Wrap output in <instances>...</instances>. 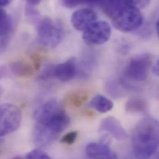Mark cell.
Wrapping results in <instances>:
<instances>
[{
	"label": "cell",
	"instance_id": "3",
	"mask_svg": "<svg viewBox=\"0 0 159 159\" xmlns=\"http://www.w3.org/2000/svg\"><path fill=\"white\" fill-rule=\"evenodd\" d=\"M109 17L114 27L123 32H131L139 29L143 17L132 1H116Z\"/></svg>",
	"mask_w": 159,
	"mask_h": 159
},
{
	"label": "cell",
	"instance_id": "9",
	"mask_svg": "<svg viewBox=\"0 0 159 159\" xmlns=\"http://www.w3.org/2000/svg\"><path fill=\"white\" fill-rule=\"evenodd\" d=\"M99 130L107 132L118 141H123L128 137L127 133L120 121L113 116L103 118L100 124Z\"/></svg>",
	"mask_w": 159,
	"mask_h": 159
},
{
	"label": "cell",
	"instance_id": "19",
	"mask_svg": "<svg viewBox=\"0 0 159 159\" xmlns=\"http://www.w3.org/2000/svg\"><path fill=\"white\" fill-rule=\"evenodd\" d=\"M62 4L68 8H73L80 4H87L88 1H79V0H65L61 1Z\"/></svg>",
	"mask_w": 159,
	"mask_h": 159
},
{
	"label": "cell",
	"instance_id": "15",
	"mask_svg": "<svg viewBox=\"0 0 159 159\" xmlns=\"http://www.w3.org/2000/svg\"><path fill=\"white\" fill-rule=\"evenodd\" d=\"M125 108L128 113L144 112L147 110L148 103L143 98H132L126 103Z\"/></svg>",
	"mask_w": 159,
	"mask_h": 159
},
{
	"label": "cell",
	"instance_id": "1",
	"mask_svg": "<svg viewBox=\"0 0 159 159\" xmlns=\"http://www.w3.org/2000/svg\"><path fill=\"white\" fill-rule=\"evenodd\" d=\"M131 143L136 159H149L159 146L158 121L151 118L141 120L133 131Z\"/></svg>",
	"mask_w": 159,
	"mask_h": 159
},
{
	"label": "cell",
	"instance_id": "14",
	"mask_svg": "<svg viewBox=\"0 0 159 159\" xmlns=\"http://www.w3.org/2000/svg\"><path fill=\"white\" fill-rule=\"evenodd\" d=\"M89 106L100 113H104L113 108V103L107 97L102 95H97L90 100Z\"/></svg>",
	"mask_w": 159,
	"mask_h": 159
},
{
	"label": "cell",
	"instance_id": "10",
	"mask_svg": "<svg viewBox=\"0 0 159 159\" xmlns=\"http://www.w3.org/2000/svg\"><path fill=\"white\" fill-rule=\"evenodd\" d=\"M77 74V62L75 58H71L53 66V77L62 82H68L73 80Z\"/></svg>",
	"mask_w": 159,
	"mask_h": 159
},
{
	"label": "cell",
	"instance_id": "16",
	"mask_svg": "<svg viewBox=\"0 0 159 159\" xmlns=\"http://www.w3.org/2000/svg\"><path fill=\"white\" fill-rule=\"evenodd\" d=\"M24 159H52L45 152L40 149H34L29 152Z\"/></svg>",
	"mask_w": 159,
	"mask_h": 159
},
{
	"label": "cell",
	"instance_id": "20",
	"mask_svg": "<svg viewBox=\"0 0 159 159\" xmlns=\"http://www.w3.org/2000/svg\"><path fill=\"white\" fill-rule=\"evenodd\" d=\"M53 66H50L47 67L40 75L39 79L46 80L53 77Z\"/></svg>",
	"mask_w": 159,
	"mask_h": 159
},
{
	"label": "cell",
	"instance_id": "22",
	"mask_svg": "<svg viewBox=\"0 0 159 159\" xmlns=\"http://www.w3.org/2000/svg\"><path fill=\"white\" fill-rule=\"evenodd\" d=\"M7 73V68L6 66H0V80L4 78Z\"/></svg>",
	"mask_w": 159,
	"mask_h": 159
},
{
	"label": "cell",
	"instance_id": "12",
	"mask_svg": "<svg viewBox=\"0 0 159 159\" xmlns=\"http://www.w3.org/2000/svg\"><path fill=\"white\" fill-rule=\"evenodd\" d=\"M13 25L11 17L0 7V48L7 45L13 32Z\"/></svg>",
	"mask_w": 159,
	"mask_h": 159
},
{
	"label": "cell",
	"instance_id": "5",
	"mask_svg": "<svg viewBox=\"0 0 159 159\" xmlns=\"http://www.w3.org/2000/svg\"><path fill=\"white\" fill-rule=\"evenodd\" d=\"M152 60L153 58L149 53H143L133 57L125 68V76L129 80L139 82L147 80Z\"/></svg>",
	"mask_w": 159,
	"mask_h": 159
},
{
	"label": "cell",
	"instance_id": "17",
	"mask_svg": "<svg viewBox=\"0 0 159 159\" xmlns=\"http://www.w3.org/2000/svg\"><path fill=\"white\" fill-rule=\"evenodd\" d=\"M35 6H36L29 4L26 2L25 14L28 17H29L30 19H37L40 15V12L36 9Z\"/></svg>",
	"mask_w": 159,
	"mask_h": 159
},
{
	"label": "cell",
	"instance_id": "6",
	"mask_svg": "<svg viewBox=\"0 0 159 159\" xmlns=\"http://www.w3.org/2000/svg\"><path fill=\"white\" fill-rule=\"evenodd\" d=\"M22 121L20 110L11 103L0 106V138L17 130Z\"/></svg>",
	"mask_w": 159,
	"mask_h": 159
},
{
	"label": "cell",
	"instance_id": "28",
	"mask_svg": "<svg viewBox=\"0 0 159 159\" xmlns=\"http://www.w3.org/2000/svg\"><path fill=\"white\" fill-rule=\"evenodd\" d=\"M2 91H3V89L0 87V97H1V95H2Z\"/></svg>",
	"mask_w": 159,
	"mask_h": 159
},
{
	"label": "cell",
	"instance_id": "24",
	"mask_svg": "<svg viewBox=\"0 0 159 159\" xmlns=\"http://www.w3.org/2000/svg\"><path fill=\"white\" fill-rule=\"evenodd\" d=\"M11 2V1L9 0H0V7L2 8V7L6 6Z\"/></svg>",
	"mask_w": 159,
	"mask_h": 159
},
{
	"label": "cell",
	"instance_id": "23",
	"mask_svg": "<svg viewBox=\"0 0 159 159\" xmlns=\"http://www.w3.org/2000/svg\"><path fill=\"white\" fill-rule=\"evenodd\" d=\"M153 73L157 76L159 75V61L158 60L153 66Z\"/></svg>",
	"mask_w": 159,
	"mask_h": 159
},
{
	"label": "cell",
	"instance_id": "2",
	"mask_svg": "<svg viewBox=\"0 0 159 159\" xmlns=\"http://www.w3.org/2000/svg\"><path fill=\"white\" fill-rule=\"evenodd\" d=\"M68 114L60 109L53 115L39 121H36L33 139L34 143L40 147L53 141L70 125Z\"/></svg>",
	"mask_w": 159,
	"mask_h": 159
},
{
	"label": "cell",
	"instance_id": "27",
	"mask_svg": "<svg viewBox=\"0 0 159 159\" xmlns=\"http://www.w3.org/2000/svg\"><path fill=\"white\" fill-rule=\"evenodd\" d=\"M11 159H24V157L22 156H16Z\"/></svg>",
	"mask_w": 159,
	"mask_h": 159
},
{
	"label": "cell",
	"instance_id": "26",
	"mask_svg": "<svg viewBox=\"0 0 159 159\" xmlns=\"http://www.w3.org/2000/svg\"><path fill=\"white\" fill-rule=\"evenodd\" d=\"M156 31L157 32V34L159 35V20H158L156 22Z\"/></svg>",
	"mask_w": 159,
	"mask_h": 159
},
{
	"label": "cell",
	"instance_id": "18",
	"mask_svg": "<svg viewBox=\"0 0 159 159\" xmlns=\"http://www.w3.org/2000/svg\"><path fill=\"white\" fill-rule=\"evenodd\" d=\"M78 135V131H72L66 134L61 139V143L63 144H66L68 145L73 144L76 140Z\"/></svg>",
	"mask_w": 159,
	"mask_h": 159
},
{
	"label": "cell",
	"instance_id": "11",
	"mask_svg": "<svg viewBox=\"0 0 159 159\" xmlns=\"http://www.w3.org/2000/svg\"><path fill=\"white\" fill-rule=\"evenodd\" d=\"M85 152L89 159H118L116 154L104 143H89L85 147Z\"/></svg>",
	"mask_w": 159,
	"mask_h": 159
},
{
	"label": "cell",
	"instance_id": "7",
	"mask_svg": "<svg viewBox=\"0 0 159 159\" xmlns=\"http://www.w3.org/2000/svg\"><path fill=\"white\" fill-rule=\"evenodd\" d=\"M111 29L105 21H97L84 32L82 39L88 45L96 46L106 43L110 38Z\"/></svg>",
	"mask_w": 159,
	"mask_h": 159
},
{
	"label": "cell",
	"instance_id": "25",
	"mask_svg": "<svg viewBox=\"0 0 159 159\" xmlns=\"http://www.w3.org/2000/svg\"><path fill=\"white\" fill-rule=\"evenodd\" d=\"M27 2L29 3V4L34 5V6H37L40 3V1H39V0H30V1H27Z\"/></svg>",
	"mask_w": 159,
	"mask_h": 159
},
{
	"label": "cell",
	"instance_id": "8",
	"mask_svg": "<svg viewBox=\"0 0 159 159\" xmlns=\"http://www.w3.org/2000/svg\"><path fill=\"white\" fill-rule=\"evenodd\" d=\"M97 20L96 12L90 8H84L75 11L71 16L73 27L83 32L95 24Z\"/></svg>",
	"mask_w": 159,
	"mask_h": 159
},
{
	"label": "cell",
	"instance_id": "13",
	"mask_svg": "<svg viewBox=\"0 0 159 159\" xmlns=\"http://www.w3.org/2000/svg\"><path fill=\"white\" fill-rule=\"evenodd\" d=\"M9 68L14 75L19 77L27 78L34 74V68L27 62L22 60L11 62Z\"/></svg>",
	"mask_w": 159,
	"mask_h": 159
},
{
	"label": "cell",
	"instance_id": "4",
	"mask_svg": "<svg viewBox=\"0 0 159 159\" xmlns=\"http://www.w3.org/2000/svg\"><path fill=\"white\" fill-rule=\"evenodd\" d=\"M37 31L39 42L49 48H55L58 46L65 37L62 25L47 17L38 21Z\"/></svg>",
	"mask_w": 159,
	"mask_h": 159
},
{
	"label": "cell",
	"instance_id": "21",
	"mask_svg": "<svg viewBox=\"0 0 159 159\" xmlns=\"http://www.w3.org/2000/svg\"><path fill=\"white\" fill-rule=\"evenodd\" d=\"M133 4L138 9H143L147 7L150 4V1L141 0V1H132Z\"/></svg>",
	"mask_w": 159,
	"mask_h": 159
}]
</instances>
